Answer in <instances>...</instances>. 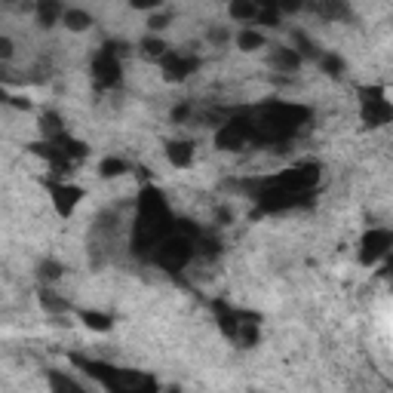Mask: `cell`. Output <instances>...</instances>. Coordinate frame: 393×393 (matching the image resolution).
Listing matches in <instances>:
<instances>
[{"label": "cell", "instance_id": "obj_21", "mask_svg": "<svg viewBox=\"0 0 393 393\" xmlns=\"http://www.w3.org/2000/svg\"><path fill=\"white\" fill-rule=\"evenodd\" d=\"M49 388L52 390H65V393H83L80 384L71 381V378H65V375H49Z\"/></svg>", "mask_w": 393, "mask_h": 393}, {"label": "cell", "instance_id": "obj_30", "mask_svg": "<svg viewBox=\"0 0 393 393\" xmlns=\"http://www.w3.org/2000/svg\"><path fill=\"white\" fill-rule=\"evenodd\" d=\"M129 3H133L135 10H157V6H160V0H129Z\"/></svg>", "mask_w": 393, "mask_h": 393}, {"label": "cell", "instance_id": "obj_28", "mask_svg": "<svg viewBox=\"0 0 393 393\" xmlns=\"http://www.w3.org/2000/svg\"><path fill=\"white\" fill-rule=\"evenodd\" d=\"M304 0H277V12H298Z\"/></svg>", "mask_w": 393, "mask_h": 393}, {"label": "cell", "instance_id": "obj_35", "mask_svg": "<svg viewBox=\"0 0 393 393\" xmlns=\"http://www.w3.org/2000/svg\"><path fill=\"white\" fill-rule=\"evenodd\" d=\"M6 98H10V96H6V93H3V89H0V102H6Z\"/></svg>", "mask_w": 393, "mask_h": 393}, {"label": "cell", "instance_id": "obj_25", "mask_svg": "<svg viewBox=\"0 0 393 393\" xmlns=\"http://www.w3.org/2000/svg\"><path fill=\"white\" fill-rule=\"evenodd\" d=\"M295 52H298V56H307V58H317L319 56L317 47H313L304 34H295Z\"/></svg>", "mask_w": 393, "mask_h": 393}, {"label": "cell", "instance_id": "obj_17", "mask_svg": "<svg viewBox=\"0 0 393 393\" xmlns=\"http://www.w3.org/2000/svg\"><path fill=\"white\" fill-rule=\"evenodd\" d=\"M62 19H65V25H68L71 31H87L89 25H93V16L83 12V10H68V12H62Z\"/></svg>", "mask_w": 393, "mask_h": 393}, {"label": "cell", "instance_id": "obj_29", "mask_svg": "<svg viewBox=\"0 0 393 393\" xmlns=\"http://www.w3.org/2000/svg\"><path fill=\"white\" fill-rule=\"evenodd\" d=\"M10 58H12V41L0 37V62H10Z\"/></svg>", "mask_w": 393, "mask_h": 393}, {"label": "cell", "instance_id": "obj_16", "mask_svg": "<svg viewBox=\"0 0 393 393\" xmlns=\"http://www.w3.org/2000/svg\"><path fill=\"white\" fill-rule=\"evenodd\" d=\"M80 319H83V326L93 332H108L111 326H114V319L102 311H80Z\"/></svg>", "mask_w": 393, "mask_h": 393}, {"label": "cell", "instance_id": "obj_14", "mask_svg": "<svg viewBox=\"0 0 393 393\" xmlns=\"http://www.w3.org/2000/svg\"><path fill=\"white\" fill-rule=\"evenodd\" d=\"M34 10H37V22H41L43 28L56 25V19L62 16V3H58V0H37Z\"/></svg>", "mask_w": 393, "mask_h": 393}, {"label": "cell", "instance_id": "obj_10", "mask_svg": "<svg viewBox=\"0 0 393 393\" xmlns=\"http://www.w3.org/2000/svg\"><path fill=\"white\" fill-rule=\"evenodd\" d=\"M196 58L194 56H179V52H172V56H163V71H166V80H185L188 74H194L196 71Z\"/></svg>", "mask_w": 393, "mask_h": 393}, {"label": "cell", "instance_id": "obj_4", "mask_svg": "<svg viewBox=\"0 0 393 393\" xmlns=\"http://www.w3.org/2000/svg\"><path fill=\"white\" fill-rule=\"evenodd\" d=\"M194 252H196L194 237H188V234H175V231H169L166 237L154 246V258H157V265H160L163 271H181V267L194 258Z\"/></svg>", "mask_w": 393, "mask_h": 393}, {"label": "cell", "instance_id": "obj_24", "mask_svg": "<svg viewBox=\"0 0 393 393\" xmlns=\"http://www.w3.org/2000/svg\"><path fill=\"white\" fill-rule=\"evenodd\" d=\"M41 126H43V133H47L49 139H56L58 133H65V129H62V120H58V114H43Z\"/></svg>", "mask_w": 393, "mask_h": 393}, {"label": "cell", "instance_id": "obj_2", "mask_svg": "<svg viewBox=\"0 0 393 393\" xmlns=\"http://www.w3.org/2000/svg\"><path fill=\"white\" fill-rule=\"evenodd\" d=\"M301 120H307V108H298V104H273V108H265L258 120H252L255 139L258 142H283L301 126Z\"/></svg>", "mask_w": 393, "mask_h": 393}, {"label": "cell", "instance_id": "obj_5", "mask_svg": "<svg viewBox=\"0 0 393 393\" xmlns=\"http://www.w3.org/2000/svg\"><path fill=\"white\" fill-rule=\"evenodd\" d=\"M317 181H319V169L317 166H298V169H286V172H280L271 185L283 188V191H292V194H311Z\"/></svg>", "mask_w": 393, "mask_h": 393}, {"label": "cell", "instance_id": "obj_26", "mask_svg": "<svg viewBox=\"0 0 393 393\" xmlns=\"http://www.w3.org/2000/svg\"><path fill=\"white\" fill-rule=\"evenodd\" d=\"M319 65H323V71H326V74H332V77L344 71V62L338 56H319Z\"/></svg>", "mask_w": 393, "mask_h": 393}, {"label": "cell", "instance_id": "obj_27", "mask_svg": "<svg viewBox=\"0 0 393 393\" xmlns=\"http://www.w3.org/2000/svg\"><path fill=\"white\" fill-rule=\"evenodd\" d=\"M41 277H43V280H56V277H62V267H58L56 261H43V265H41Z\"/></svg>", "mask_w": 393, "mask_h": 393}, {"label": "cell", "instance_id": "obj_8", "mask_svg": "<svg viewBox=\"0 0 393 393\" xmlns=\"http://www.w3.org/2000/svg\"><path fill=\"white\" fill-rule=\"evenodd\" d=\"M390 246H393V234L388 227H372V231L363 237L359 261H363V265H375L378 258H384V255L390 252Z\"/></svg>", "mask_w": 393, "mask_h": 393}, {"label": "cell", "instance_id": "obj_22", "mask_svg": "<svg viewBox=\"0 0 393 393\" xmlns=\"http://www.w3.org/2000/svg\"><path fill=\"white\" fill-rule=\"evenodd\" d=\"M142 49H145V56H150V58H163L169 47L163 41H157V37H145V41H142Z\"/></svg>", "mask_w": 393, "mask_h": 393}, {"label": "cell", "instance_id": "obj_11", "mask_svg": "<svg viewBox=\"0 0 393 393\" xmlns=\"http://www.w3.org/2000/svg\"><path fill=\"white\" fill-rule=\"evenodd\" d=\"M49 194H52V203H56V212L58 215H71L74 206L80 203L83 191L74 185H49Z\"/></svg>", "mask_w": 393, "mask_h": 393}, {"label": "cell", "instance_id": "obj_13", "mask_svg": "<svg viewBox=\"0 0 393 393\" xmlns=\"http://www.w3.org/2000/svg\"><path fill=\"white\" fill-rule=\"evenodd\" d=\"M311 10L319 12V16H326V19H344V16H350L344 0H313Z\"/></svg>", "mask_w": 393, "mask_h": 393}, {"label": "cell", "instance_id": "obj_1", "mask_svg": "<svg viewBox=\"0 0 393 393\" xmlns=\"http://www.w3.org/2000/svg\"><path fill=\"white\" fill-rule=\"evenodd\" d=\"M172 227H175L172 212H169L163 194L154 191V188H145V191H142V200H139V218H135V237H133L135 252L154 249Z\"/></svg>", "mask_w": 393, "mask_h": 393}, {"label": "cell", "instance_id": "obj_15", "mask_svg": "<svg viewBox=\"0 0 393 393\" xmlns=\"http://www.w3.org/2000/svg\"><path fill=\"white\" fill-rule=\"evenodd\" d=\"M271 62L277 65L280 71H295L301 65V56L295 49H289V47H273V52H271Z\"/></svg>", "mask_w": 393, "mask_h": 393}, {"label": "cell", "instance_id": "obj_32", "mask_svg": "<svg viewBox=\"0 0 393 393\" xmlns=\"http://www.w3.org/2000/svg\"><path fill=\"white\" fill-rule=\"evenodd\" d=\"M255 6H265V10H277V0H252Z\"/></svg>", "mask_w": 393, "mask_h": 393}, {"label": "cell", "instance_id": "obj_33", "mask_svg": "<svg viewBox=\"0 0 393 393\" xmlns=\"http://www.w3.org/2000/svg\"><path fill=\"white\" fill-rule=\"evenodd\" d=\"M212 41L215 43H225L227 41V31H212Z\"/></svg>", "mask_w": 393, "mask_h": 393}, {"label": "cell", "instance_id": "obj_20", "mask_svg": "<svg viewBox=\"0 0 393 393\" xmlns=\"http://www.w3.org/2000/svg\"><path fill=\"white\" fill-rule=\"evenodd\" d=\"M237 47L240 49H246V52H252V49H261V47H265V37H261L258 34V31H240V34H237Z\"/></svg>", "mask_w": 393, "mask_h": 393}, {"label": "cell", "instance_id": "obj_12", "mask_svg": "<svg viewBox=\"0 0 393 393\" xmlns=\"http://www.w3.org/2000/svg\"><path fill=\"white\" fill-rule=\"evenodd\" d=\"M166 157L172 160V166H191L194 145H191V142H169V145H166Z\"/></svg>", "mask_w": 393, "mask_h": 393}, {"label": "cell", "instance_id": "obj_9", "mask_svg": "<svg viewBox=\"0 0 393 393\" xmlns=\"http://www.w3.org/2000/svg\"><path fill=\"white\" fill-rule=\"evenodd\" d=\"M93 74L102 87H117V83H120V58H117V49L111 47V43L98 52V58L93 65Z\"/></svg>", "mask_w": 393, "mask_h": 393}, {"label": "cell", "instance_id": "obj_6", "mask_svg": "<svg viewBox=\"0 0 393 393\" xmlns=\"http://www.w3.org/2000/svg\"><path fill=\"white\" fill-rule=\"evenodd\" d=\"M249 139H255V123L249 120V117H237V120H227V123H221L218 135H215V142H218V148H227V150H237V148H243Z\"/></svg>", "mask_w": 393, "mask_h": 393}, {"label": "cell", "instance_id": "obj_23", "mask_svg": "<svg viewBox=\"0 0 393 393\" xmlns=\"http://www.w3.org/2000/svg\"><path fill=\"white\" fill-rule=\"evenodd\" d=\"M41 304L47 307V311H52V313H65V311H71V304H68V301L56 298V295H52V292H43V295H41Z\"/></svg>", "mask_w": 393, "mask_h": 393}, {"label": "cell", "instance_id": "obj_7", "mask_svg": "<svg viewBox=\"0 0 393 393\" xmlns=\"http://www.w3.org/2000/svg\"><path fill=\"white\" fill-rule=\"evenodd\" d=\"M390 117L393 108L384 98V89H363V120L369 126H384V123H390Z\"/></svg>", "mask_w": 393, "mask_h": 393}, {"label": "cell", "instance_id": "obj_19", "mask_svg": "<svg viewBox=\"0 0 393 393\" xmlns=\"http://www.w3.org/2000/svg\"><path fill=\"white\" fill-rule=\"evenodd\" d=\"M126 160H120V157H108V160H102V166H98V172L104 175V179H117V175L126 172Z\"/></svg>", "mask_w": 393, "mask_h": 393}, {"label": "cell", "instance_id": "obj_3", "mask_svg": "<svg viewBox=\"0 0 393 393\" xmlns=\"http://www.w3.org/2000/svg\"><path fill=\"white\" fill-rule=\"evenodd\" d=\"M74 366H80L87 375H93L102 388L120 393V390H154L157 384L150 381L148 375H135V372H123V369H114L108 363H96V359H83V357H74Z\"/></svg>", "mask_w": 393, "mask_h": 393}, {"label": "cell", "instance_id": "obj_36", "mask_svg": "<svg viewBox=\"0 0 393 393\" xmlns=\"http://www.w3.org/2000/svg\"><path fill=\"white\" fill-rule=\"evenodd\" d=\"M3 3H16V0H3Z\"/></svg>", "mask_w": 393, "mask_h": 393}, {"label": "cell", "instance_id": "obj_18", "mask_svg": "<svg viewBox=\"0 0 393 393\" xmlns=\"http://www.w3.org/2000/svg\"><path fill=\"white\" fill-rule=\"evenodd\" d=\"M227 3H231V19H237V22H249L258 12V6L252 0H227Z\"/></svg>", "mask_w": 393, "mask_h": 393}, {"label": "cell", "instance_id": "obj_31", "mask_svg": "<svg viewBox=\"0 0 393 393\" xmlns=\"http://www.w3.org/2000/svg\"><path fill=\"white\" fill-rule=\"evenodd\" d=\"M166 22H169V16H150V19H148V25H150L154 31H163V28H166Z\"/></svg>", "mask_w": 393, "mask_h": 393}, {"label": "cell", "instance_id": "obj_34", "mask_svg": "<svg viewBox=\"0 0 393 393\" xmlns=\"http://www.w3.org/2000/svg\"><path fill=\"white\" fill-rule=\"evenodd\" d=\"M12 104H16V108H25V111H28V108H31V104H28V98H19V96H16V98H12Z\"/></svg>", "mask_w": 393, "mask_h": 393}]
</instances>
